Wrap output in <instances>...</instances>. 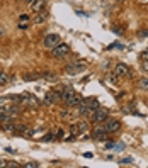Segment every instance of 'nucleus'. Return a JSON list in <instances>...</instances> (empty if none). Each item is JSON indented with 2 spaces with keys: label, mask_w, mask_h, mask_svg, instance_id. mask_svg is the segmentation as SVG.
I'll use <instances>...</instances> for the list:
<instances>
[{
  "label": "nucleus",
  "mask_w": 148,
  "mask_h": 168,
  "mask_svg": "<svg viewBox=\"0 0 148 168\" xmlns=\"http://www.w3.org/2000/svg\"><path fill=\"white\" fill-rule=\"evenodd\" d=\"M85 70H87V63L85 61H75V63H72V65H68L65 68V71H67L68 75H78Z\"/></svg>",
  "instance_id": "1"
},
{
  "label": "nucleus",
  "mask_w": 148,
  "mask_h": 168,
  "mask_svg": "<svg viewBox=\"0 0 148 168\" xmlns=\"http://www.w3.org/2000/svg\"><path fill=\"white\" fill-rule=\"evenodd\" d=\"M51 55L55 56V58H63V56L68 55V51H70V48H68V44H65V42H58V44L55 46V48L51 49Z\"/></svg>",
  "instance_id": "2"
},
{
  "label": "nucleus",
  "mask_w": 148,
  "mask_h": 168,
  "mask_svg": "<svg viewBox=\"0 0 148 168\" xmlns=\"http://www.w3.org/2000/svg\"><path fill=\"white\" fill-rule=\"evenodd\" d=\"M58 42H60V36L58 34H48L44 38V41H43V46L48 48V49H53Z\"/></svg>",
  "instance_id": "3"
},
{
  "label": "nucleus",
  "mask_w": 148,
  "mask_h": 168,
  "mask_svg": "<svg viewBox=\"0 0 148 168\" xmlns=\"http://www.w3.org/2000/svg\"><path fill=\"white\" fill-rule=\"evenodd\" d=\"M104 129H106L107 133H116V131L121 129V122H119L118 119H107L106 124H104Z\"/></svg>",
  "instance_id": "4"
},
{
  "label": "nucleus",
  "mask_w": 148,
  "mask_h": 168,
  "mask_svg": "<svg viewBox=\"0 0 148 168\" xmlns=\"http://www.w3.org/2000/svg\"><path fill=\"white\" fill-rule=\"evenodd\" d=\"M114 73L118 75L119 78H126V77H129V68L128 65H124V63H118L116 66H114Z\"/></svg>",
  "instance_id": "5"
},
{
  "label": "nucleus",
  "mask_w": 148,
  "mask_h": 168,
  "mask_svg": "<svg viewBox=\"0 0 148 168\" xmlns=\"http://www.w3.org/2000/svg\"><path fill=\"white\" fill-rule=\"evenodd\" d=\"M109 119V114L102 109H97L95 112H92V121L94 122H106Z\"/></svg>",
  "instance_id": "6"
},
{
  "label": "nucleus",
  "mask_w": 148,
  "mask_h": 168,
  "mask_svg": "<svg viewBox=\"0 0 148 168\" xmlns=\"http://www.w3.org/2000/svg\"><path fill=\"white\" fill-rule=\"evenodd\" d=\"M106 134H107V131L104 129V127H95V129L92 131V138L95 139V141H102V139H106Z\"/></svg>",
  "instance_id": "7"
},
{
  "label": "nucleus",
  "mask_w": 148,
  "mask_h": 168,
  "mask_svg": "<svg viewBox=\"0 0 148 168\" xmlns=\"http://www.w3.org/2000/svg\"><path fill=\"white\" fill-rule=\"evenodd\" d=\"M61 99V92H48L46 94V102L48 104H55Z\"/></svg>",
  "instance_id": "8"
},
{
  "label": "nucleus",
  "mask_w": 148,
  "mask_h": 168,
  "mask_svg": "<svg viewBox=\"0 0 148 168\" xmlns=\"http://www.w3.org/2000/svg\"><path fill=\"white\" fill-rule=\"evenodd\" d=\"M80 102H82L80 95H78V94H73L65 104H67V107H78V104H80Z\"/></svg>",
  "instance_id": "9"
},
{
  "label": "nucleus",
  "mask_w": 148,
  "mask_h": 168,
  "mask_svg": "<svg viewBox=\"0 0 148 168\" xmlns=\"http://www.w3.org/2000/svg\"><path fill=\"white\" fill-rule=\"evenodd\" d=\"M41 78L43 80H46V82H58V77H56L55 73H51V71H44V73H41Z\"/></svg>",
  "instance_id": "10"
},
{
  "label": "nucleus",
  "mask_w": 148,
  "mask_h": 168,
  "mask_svg": "<svg viewBox=\"0 0 148 168\" xmlns=\"http://www.w3.org/2000/svg\"><path fill=\"white\" fill-rule=\"evenodd\" d=\"M43 5H44V0H32V2L29 3V7H31L32 12H38Z\"/></svg>",
  "instance_id": "11"
},
{
  "label": "nucleus",
  "mask_w": 148,
  "mask_h": 168,
  "mask_svg": "<svg viewBox=\"0 0 148 168\" xmlns=\"http://www.w3.org/2000/svg\"><path fill=\"white\" fill-rule=\"evenodd\" d=\"M77 131H78V134H84V133H87V131H89V124L85 122V121L78 122V124H77Z\"/></svg>",
  "instance_id": "12"
},
{
  "label": "nucleus",
  "mask_w": 148,
  "mask_h": 168,
  "mask_svg": "<svg viewBox=\"0 0 148 168\" xmlns=\"http://www.w3.org/2000/svg\"><path fill=\"white\" fill-rule=\"evenodd\" d=\"M10 80H14V77H9V75H7L5 71H0V85L9 83Z\"/></svg>",
  "instance_id": "13"
},
{
  "label": "nucleus",
  "mask_w": 148,
  "mask_h": 168,
  "mask_svg": "<svg viewBox=\"0 0 148 168\" xmlns=\"http://www.w3.org/2000/svg\"><path fill=\"white\" fill-rule=\"evenodd\" d=\"M48 15H49V14H48V12H46V10H44V12H43V14H38V15L34 17V22H36V24H41V22H44V20L48 19Z\"/></svg>",
  "instance_id": "14"
},
{
  "label": "nucleus",
  "mask_w": 148,
  "mask_h": 168,
  "mask_svg": "<svg viewBox=\"0 0 148 168\" xmlns=\"http://www.w3.org/2000/svg\"><path fill=\"white\" fill-rule=\"evenodd\" d=\"M39 78H41L39 73H26L24 75V80L26 82H36V80H39Z\"/></svg>",
  "instance_id": "15"
},
{
  "label": "nucleus",
  "mask_w": 148,
  "mask_h": 168,
  "mask_svg": "<svg viewBox=\"0 0 148 168\" xmlns=\"http://www.w3.org/2000/svg\"><path fill=\"white\" fill-rule=\"evenodd\" d=\"M73 94H75V92L72 90V88H65V90L61 92V99H63V100L67 102V100H68V99H70V97H72V95H73Z\"/></svg>",
  "instance_id": "16"
},
{
  "label": "nucleus",
  "mask_w": 148,
  "mask_h": 168,
  "mask_svg": "<svg viewBox=\"0 0 148 168\" xmlns=\"http://www.w3.org/2000/svg\"><path fill=\"white\" fill-rule=\"evenodd\" d=\"M138 87L141 88V90L148 92V78H140V80H138Z\"/></svg>",
  "instance_id": "17"
},
{
  "label": "nucleus",
  "mask_w": 148,
  "mask_h": 168,
  "mask_svg": "<svg viewBox=\"0 0 148 168\" xmlns=\"http://www.w3.org/2000/svg\"><path fill=\"white\" fill-rule=\"evenodd\" d=\"M118 78H119V77H118L116 73H109V75H107V78H106V80H107V82H111V83H113V85H116L118 82H119Z\"/></svg>",
  "instance_id": "18"
},
{
  "label": "nucleus",
  "mask_w": 148,
  "mask_h": 168,
  "mask_svg": "<svg viewBox=\"0 0 148 168\" xmlns=\"http://www.w3.org/2000/svg\"><path fill=\"white\" fill-rule=\"evenodd\" d=\"M29 27V20H19V29H27Z\"/></svg>",
  "instance_id": "19"
},
{
  "label": "nucleus",
  "mask_w": 148,
  "mask_h": 168,
  "mask_svg": "<svg viewBox=\"0 0 148 168\" xmlns=\"http://www.w3.org/2000/svg\"><path fill=\"white\" fill-rule=\"evenodd\" d=\"M3 129H5L7 133H14V131H16V126H14V124H5Z\"/></svg>",
  "instance_id": "20"
},
{
  "label": "nucleus",
  "mask_w": 148,
  "mask_h": 168,
  "mask_svg": "<svg viewBox=\"0 0 148 168\" xmlns=\"http://www.w3.org/2000/svg\"><path fill=\"white\" fill-rule=\"evenodd\" d=\"M38 166H39V163H36V161H31L26 165V168H38Z\"/></svg>",
  "instance_id": "21"
},
{
  "label": "nucleus",
  "mask_w": 148,
  "mask_h": 168,
  "mask_svg": "<svg viewBox=\"0 0 148 168\" xmlns=\"http://www.w3.org/2000/svg\"><path fill=\"white\" fill-rule=\"evenodd\" d=\"M56 133H58V134H56V138H58V139H63V138H65V133H63V129H58Z\"/></svg>",
  "instance_id": "22"
},
{
  "label": "nucleus",
  "mask_w": 148,
  "mask_h": 168,
  "mask_svg": "<svg viewBox=\"0 0 148 168\" xmlns=\"http://www.w3.org/2000/svg\"><path fill=\"white\" fill-rule=\"evenodd\" d=\"M51 139H53V134H51V133H48V134L44 136V138H43V141H51Z\"/></svg>",
  "instance_id": "23"
},
{
  "label": "nucleus",
  "mask_w": 148,
  "mask_h": 168,
  "mask_svg": "<svg viewBox=\"0 0 148 168\" xmlns=\"http://www.w3.org/2000/svg\"><path fill=\"white\" fill-rule=\"evenodd\" d=\"M143 71L148 73V60H143Z\"/></svg>",
  "instance_id": "24"
},
{
  "label": "nucleus",
  "mask_w": 148,
  "mask_h": 168,
  "mask_svg": "<svg viewBox=\"0 0 148 168\" xmlns=\"http://www.w3.org/2000/svg\"><path fill=\"white\" fill-rule=\"evenodd\" d=\"M19 20H29V15H27V14H22V15L19 17Z\"/></svg>",
  "instance_id": "25"
},
{
  "label": "nucleus",
  "mask_w": 148,
  "mask_h": 168,
  "mask_svg": "<svg viewBox=\"0 0 148 168\" xmlns=\"http://www.w3.org/2000/svg\"><path fill=\"white\" fill-rule=\"evenodd\" d=\"M121 163H126V165H129V163H133V160H131V158H124V160H121Z\"/></svg>",
  "instance_id": "26"
},
{
  "label": "nucleus",
  "mask_w": 148,
  "mask_h": 168,
  "mask_svg": "<svg viewBox=\"0 0 148 168\" xmlns=\"http://www.w3.org/2000/svg\"><path fill=\"white\" fill-rule=\"evenodd\" d=\"M141 60H148V51H143L141 53Z\"/></svg>",
  "instance_id": "27"
},
{
  "label": "nucleus",
  "mask_w": 148,
  "mask_h": 168,
  "mask_svg": "<svg viewBox=\"0 0 148 168\" xmlns=\"http://www.w3.org/2000/svg\"><path fill=\"white\" fill-rule=\"evenodd\" d=\"M109 66H111V63H107V61H106V63H104V66H102V68H104V70H107Z\"/></svg>",
  "instance_id": "28"
},
{
  "label": "nucleus",
  "mask_w": 148,
  "mask_h": 168,
  "mask_svg": "<svg viewBox=\"0 0 148 168\" xmlns=\"http://www.w3.org/2000/svg\"><path fill=\"white\" fill-rule=\"evenodd\" d=\"M140 36H141V38H145V36H148V33H146V31H141V33H140Z\"/></svg>",
  "instance_id": "29"
},
{
  "label": "nucleus",
  "mask_w": 148,
  "mask_h": 168,
  "mask_svg": "<svg viewBox=\"0 0 148 168\" xmlns=\"http://www.w3.org/2000/svg\"><path fill=\"white\" fill-rule=\"evenodd\" d=\"M5 100H7V99H0V105H2V104H5Z\"/></svg>",
  "instance_id": "30"
},
{
  "label": "nucleus",
  "mask_w": 148,
  "mask_h": 168,
  "mask_svg": "<svg viewBox=\"0 0 148 168\" xmlns=\"http://www.w3.org/2000/svg\"><path fill=\"white\" fill-rule=\"evenodd\" d=\"M2 34H3V31H2V29H0V38H2Z\"/></svg>",
  "instance_id": "31"
},
{
  "label": "nucleus",
  "mask_w": 148,
  "mask_h": 168,
  "mask_svg": "<svg viewBox=\"0 0 148 168\" xmlns=\"http://www.w3.org/2000/svg\"><path fill=\"white\" fill-rule=\"evenodd\" d=\"M31 2H32V0H27V3H31Z\"/></svg>",
  "instance_id": "32"
},
{
  "label": "nucleus",
  "mask_w": 148,
  "mask_h": 168,
  "mask_svg": "<svg viewBox=\"0 0 148 168\" xmlns=\"http://www.w3.org/2000/svg\"><path fill=\"white\" fill-rule=\"evenodd\" d=\"M141 2H148V0H141Z\"/></svg>",
  "instance_id": "33"
}]
</instances>
